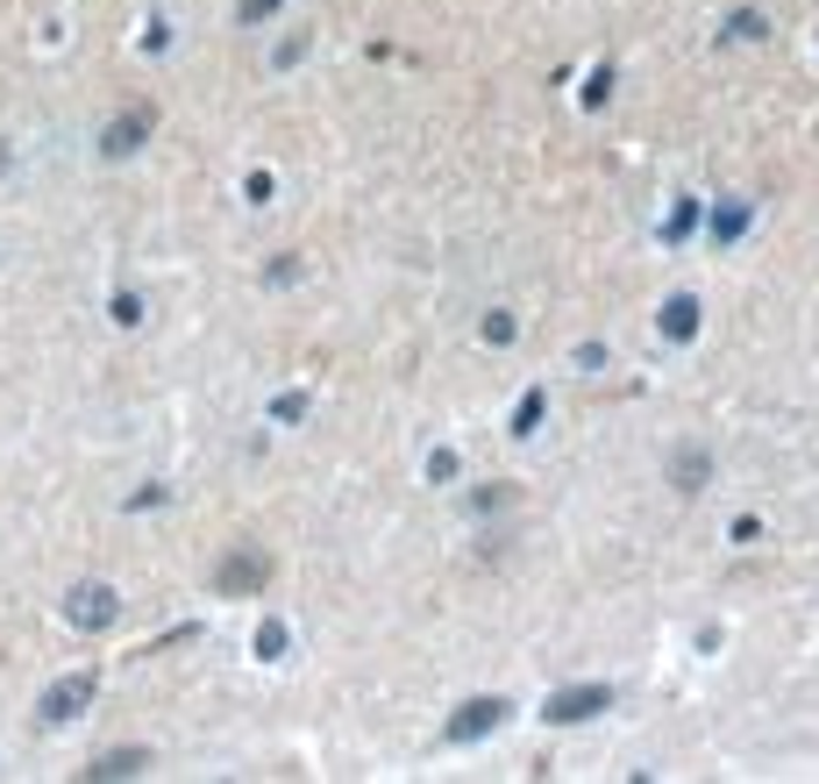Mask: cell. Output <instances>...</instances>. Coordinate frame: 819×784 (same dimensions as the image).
<instances>
[{
	"label": "cell",
	"instance_id": "obj_2",
	"mask_svg": "<svg viewBox=\"0 0 819 784\" xmlns=\"http://www.w3.org/2000/svg\"><path fill=\"white\" fill-rule=\"evenodd\" d=\"M79 706H94V671H79V677H57V685L43 692V720H72Z\"/></svg>",
	"mask_w": 819,
	"mask_h": 784
},
{
	"label": "cell",
	"instance_id": "obj_3",
	"mask_svg": "<svg viewBox=\"0 0 819 784\" xmlns=\"http://www.w3.org/2000/svg\"><path fill=\"white\" fill-rule=\"evenodd\" d=\"M605 706H613V692H605V685H578V692H556V699H549V720H564V728H570V720H591V714H605Z\"/></svg>",
	"mask_w": 819,
	"mask_h": 784
},
{
	"label": "cell",
	"instance_id": "obj_5",
	"mask_svg": "<svg viewBox=\"0 0 819 784\" xmlns=\"http://www.w3.org/2000/svg\"><path fill=\"white\" fill-rule=\"evenodd\" d=\"M499 720H506V699H470V706H457V720H449V742H478Z\"/></svg>",
	"mask_w": 819,
	"mask_h": 784
},
{
	"label": "cell",
	"instance_id": "obj_4",
	"mask_svg": "<svg viewBox=\"0 0 819 784\" xmlns=\"http://www.w3.org/2000/svg\"><path fill=\"white\" fill-rule=\"evenodd\" d=\"M150 122H157L150 108H129V115H114V122H108V135H100V150H108V157H129V150H143Z\"/></svg>",
	"mask_w": 819,
	"mask_h": 784
},
{
	"label": "cell",
	"instance_id": "obj_7",
	"mask_svg": "<svg viewBox=\"0 0 819 784\" xmlns=\"http://www.w3.org/2000/svg\"><path fill=\"white\" fill-rule=\"evenodd\" d=\"M706 478H712V457H706V449H677V457H670V486H677V492H699Z\"/></svg>",
	"mask_w": 819,
	"mask_h": 784
},
{
	"label": "cell",
	"instance_id": "obj_8",
	"mask_svg": "<svg viewBox=\"0 0 819 784\" xmlns=\"http://www.w3.org/2000/svg\"><path fill=\"white\" fill-rule=\"evenodd\" d=\"M143 763H150L143 749H114V756H100V763H94V771H86V777H135V771H143Z\"/></svg>",
	"mask_w": 819,
	"mask_h": 784
},
{
	"label": "cell",
	"instance_id": "obj_9",
	"mask_svg": "<svg viewBox=\"0 0 819 784\" xmlns=\"http://www.w3.org/2000/svg\"><path fill=\"white\" fill-rule=\"evenodd\" d=\"M663 322H670V336H691V328H699V307H691V300H670Z\"/></svg>",
	"mask_w": 819,
	"mask_h": 784
},
{
	"label": "cell",
	"instance_id": "obj_6",
	"mask_svg": "<svg viewBox=\"0 0 819 784\" xmlns=\"http://www.w3.org/2000/svg\"><path fill=\"white\" fill-rule=\"evenodd\" d=\"M65 613H72L79 628H108V621H114V592H108V585H79V592L65 599Z\"/></svg>",
	"mask_w": 819,
	"mask_h": 784
},
{
	"label": "cell",
	"instance_id": "obj_1",
	"mask_svg": "<svg viewBox=\"0 0 819 784\" xmlns=\"http://www.w3.org/2000/svg\"><path fill=\"white\" fill-rule=\"evenodd\" d=\"M264 578H271V556L264 549H229V556H221V570H215L221 592H264Z\"/></svg>",
	"mask_w": 819,
	"mask_h": 784
}]
</instances>
